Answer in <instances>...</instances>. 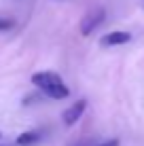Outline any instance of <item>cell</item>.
Instances as JSON below:
<instances>
[{
  "label": "cell",
  "instance_id": "cell-5",
  "mask_svg": "<svg viewBox=\"0 0 144 146\" xmlns=\"http://www.w3.org/2000/svg\"><path fill=\"white\" fill-rule=\"evenodd\" d=\"M36 140H38V133H34V131H23V133L17 138V144H19V146H28V144H34Z\"/></svg>",
  "mask_w": 144,
  "mask_h": 146
},
{
  "label": "cell",
  "instance_id": "cell-7",
  "mask_svg": "<svg viewBox=\"0 0 144 146\" xmlns=\"http://www.w3.org/2000/svg\"><path fill=\"white\" fill-rule=\"evenodd\" d=\"M100 146H119V140H110V142H104Z\"/></svg>",
  "mask_w": 144,
  "mask_h": 146
},
{
  "label": "cell",
  "instance_id": "cell-4",
  "mask_svg": "<svg viewBox=\"0 0 144 146\" xmlns=\"http://www.w3.org/2000/svg\"><path fill=\"white\" fill-rule=\"evenodd\" d=\"M131 40V34L129 32H123V30H119V32H108L106 36H102V44L104 47H117V44H125Z\"/></svg>",
  "mask_w": 144,
  "mask_h": 146
},
{
  "label": "cell",
  "instance_id": "cell-1",
  "mask_svg": "<svg viewBox=\"0 0 144 146\" xmlns=\"http://www.w3.org/2000/svg\"><path fill=\"white\" fill-rule=\"evenodd\" d=\"M32 85H36L44 95H49V98H53V100H64V98L70 95V89L64 85V80L59 78L55 72H49V70L47 72L34 74L32 76Z\"/></svg>",
  "mask_w": 144,
  "mask_h": 146
},
{
  "label": "cell",
  "instance_id": "cell-6",
  "mask_svg": "<svg viewBox=\"0 0 144 146\" xmlns=\"http://www.w3.org/2000/svg\"><path fill=\"white\" fill-rule=\"evenodd\" d=\"M15 26V19H0V30H11Z\"/></svg>",
  "mask_w": 144,
  "mask_h": 146
},
{
  "label": "cell",
  "instance_id": "cell-3",
  "mask_svg": "<svg viewBox=\"0 0 144 146\" xmlns=\"http://www.w3.org/2000/svg\"><path fill=\"white\" fill-rule=\"evenodd\" d=\"M85 108H87V102H85V100H78V102H74L70 108H66V110H64V114H62L64 123H66V125H74L78 119L83 117Z\"/></svg>",
  "mask_w": 144,
  "mask_h": 146
},
{
  "label": "cell",
  "instance_id": "cell-2",
  "mask_svg": "<svg viewBox=\"0 0 144 146\" xmlns=\"http://www.w3.org/2000/svg\"><path fill=\"white\" fill-rule=\"evenodd\" d=\"M104 15H106V11H104L102 7H96V9H91V11L83 17V21H81V34L83 36H89L93 30L100 26V23L104 21Z\"/></svg>",
  "mask_w": 144,
  "mask_h": 146
}]
</instances>
